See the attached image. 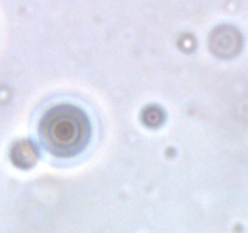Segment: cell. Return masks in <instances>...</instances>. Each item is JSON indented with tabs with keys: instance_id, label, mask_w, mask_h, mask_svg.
Returning a JSON list of instances; mask_svg holds the SVG:
<instances>
[{
	"instance_id": "obj_1",
	"label": "cell",
	"mask_w": 248,
	"mask_h": 233,
	"mask_svg": "<svg viewBox=\"0 0 248 233\" xmlns=\"http://www.w3.org/2000/svg\"><path fill=\"white\" fill-rule=\"evenodd\" d=\"M46 150L60 158H70L84 150L91 137L86 113L72 104H60L44 114L39 126Z\"/></svg>"
}]
</instances>
